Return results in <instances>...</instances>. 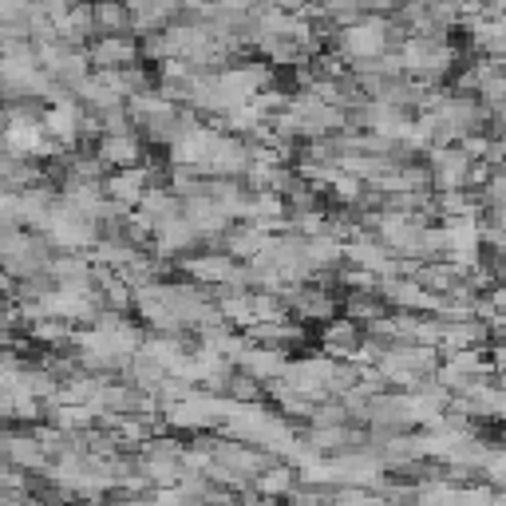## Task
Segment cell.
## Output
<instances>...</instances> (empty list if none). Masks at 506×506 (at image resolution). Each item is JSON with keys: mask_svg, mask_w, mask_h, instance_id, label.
<instances>
[{"mask_svg": "<svg viewBox=\"0 0 506 506\" xmlns=\"http://www.w3.org/2000/svg\"><path fill=\"white\" fill-rule=\"evenodd\" d=\"M4 143L16 150V155H32V150H40L44 143V127L36 119H16L4 127Z\"/></svg>", "mask_w": 506, "mask_h": 506, "instance_id": "1", "label": "cell"}, {"mask_svg": "<svg viewBox=\"0 0 506 506\" xmlns=\"http://www.w3.org/2000/svg\"><path fill=\"white\" fill-rule=\"evenodd\" d=\"M293 470L289 467H269V470H261V475H253L250 478V486L257 494H265V499H277V494H289L293 491Z\"/></svg>", "mask_w": 506, "mask_h": 506, "instance_id": "2", "label": "cell"}, {"mask_svg": "<svg viewBox=\"0 0 506 506\" xmlns=\"http://www.w3.org/2000/svg\"><path fill=\"white\" fill-rule=\"evenodd\" d=\"M357 344H360V333H357V325L352 321H336L325 333V349L336 352V357H341V352H357Z\"/></svg>", "mask_w": 506, "mask_h": 506, "instance_id": "3", "label": "cell"}, {"mask_svg": "<svg viewBox=\"0 0 506 506\" xmlns=\"http://www.w3.org/2000/svg\"><path fill=\"white\" fill-rule=\"evenodd\" d=\"M103 158L108 163H119V166H135L139 163V143L131 135H111L103 143Z\"/></svg>", "mask_w": 506, "mask_h": 506, "instance_id": "4", "label": "cell"}, {"mask_svg": "<svg viewBox=\"0 0 506 506\" xmlns=\"http://www.w3.org/2000/svg\"><path fill=\"white\" fill-rule=\"evenodd\" d=\"M108 190H111L115 202H135L139 194H143V171H135V166H131L127 174H115V179L108 182Z\"/></svg>", "mask_w": 506, "mask_h": 506, "instance_id": "5", "label": "cell"}, {"mask_svg": "<svg viewBox=\"0 0 506 506\" xmlns=\"http://www.w3.org/2000/svg\"><path fill=\"white\" fill-rule=\"evenodd\" d=\"M221 388H226V392L234 396V399H253V396H257V384H253L250 376H234L229 384H221Z\"/></svg>", "mask_w": 506, "mask_h": 506, "instance_id": "6", "label": "cell"}]
</instances>
